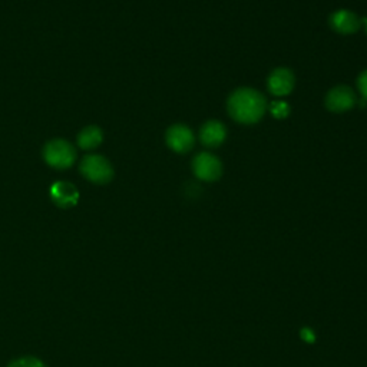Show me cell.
<instances>
[{
  "mask_svg": "<svg viewBox=\"0 0 367 367\" xmlns=\"http://www.w3.org/2000/svg\"><path fill=\"white\" fill-rule=\"evenodd\" d=\"M9 367H46V366L39 358L32 357V356H26V357H21V358L14 360L9 364Z\"/></svg>",
  "mask_w": 367,
  "mask_h": 367,
  "instance_id": "13",
  "label": "cell"
},
{
  "mask_svg": "<svg viewBox=\"0 0 367 367\" xmlns=\"http://www.w3.org/2000/svg\"><path fill=\"white\" fill-rule=\"evenodd\" d=\"M82 175L94 184H108L114 178V168L111 162L98 154L83 156L79 166Z\"/></svg>",
  "mask_w": 367,
  "mask_h": 367,
  "instance_id": "3",
  "label": "cell"
},
{
  "mask_svg": "<svg viewBox=\"0 0 367 367\" xmlns=\"http://www.w3.org/2000/svg\"><path fill=\"white\" fill-rule=\"evenodd\" d=\"M50 198L58 207L70 208L76 206L79 200V193L72 184L59 181V182H55L50 187Z\"/></svg>",
  "mask_w": 367,
  "mask_h": 367,
  "instance_id": "8",
  "label": "cell"
},
{
  "mask_svg": "<svg viewBox=\"0 0 367 367\" xmlns=\"http://www.w3.org/2000/svg\"><path fill=\"white\" fill-rule=\"evenodd\" d=\"M357 104V97L354 90L346 85L334 86L326 95V107L329 111L336 114H343L351 111Z\"/></svg>",
  "mask_w": 367,
  "mask_h": 367,
  "instance_id": "4",
  "label": "cell"
},
{
  "mask_svg": "<svg viewBox=\"0 0 367 367\" xmlns=\"http://www.w3.org/2000/svg\"><path fill=\"white\" fill-rule=\"evenodd\" d=\"M227 108L234 121L244 125H252L262 119L267 111V101L258 90L240 87L230 95Z\"/></svg>",
  "mask_w": 367,
  "mask_h": 367,
  "instance_id": "1",
  "label": "cell"
},
{
  "mask_svg": "<svg viewBox=\"0 0 367 367\" xmlns=\"http://www.w3.org/2000/svg\"><path fill=\"white\" fill-rule=\"evenodd\" d=\"M227 138V129L224 124L220 121H207L201 131H200V139L207 148H218Z\"/></svg>",
  "mask_w": 367,
  "mask_h": 367,
  "instance_id": "10",
  "label": "cell"
},
{
  "mask_svg": "<svg viewBox=\"0 0 367 367\" xmlns=\"http://www.w3.org/2000/svg\"><path fill=\"white\" fill-rule=\"evenodd\" d=\"M102 141H104V132L100 127H95V125L83 128L78 135V145L86 151L98 148L102 144Z\"/></svg>",
  "mask_w": 367,
  "mask_h": 367,
  "instance_id": "11",
  "label": "cell"
},
{
  "mask_svg": "<svg viewBox=\"0 0 367 367\" xmlns=\"http://www.w3.org/2000/svg\"><path fill=\"white\" fill-rule=\"evenodd\" d=\"M270 112H271V115L274 117V118H277V119H284V118H287L289 117V114H290V107H289V104L287 102H284V101H274L271 105H270Z\"/></svg>",
  "mask_w": 367,
  "mask_h": 367,
  "instance_id": "12",
  "label": "cell"
},
{
  "mask_svg": "<svg viewBox=\"0 0 367 367\" xmlns=\"http://www.w3.org/2000/svg\"><path fill=\"white\" fill-rule=\"evenodd\" d=\"M357 87L361 94L363 101H367V70L361 72L357 79Z\"/></svg>",
  "mask_w": 367,
  "mask_h": 367,
  "instance_id": "14",
  "label": "cell"
},
{
  "mask_svg": "<svg viewBox=\"0 0 367 367\" xmlns=\"http://www.w3.org/2000/svg\"><path fill=\"white\" fill-rule=\"evenodd\" d=\"M364 28H366V32H367V19L364 21Z\"/></svg>",
  "mask_w": 367,
  "mask_h": 367,
  "instance_id": "16",
  "label": "cell"
},
{
  "mask_svg": "<svg viewBox=\"0 0 367 367\" xmlns=\"http://www.w3.org/2000/svg\"><path fill=\"white\" fill-rule=\"evenodd\" d=\"M76 149L65 139L49 141L43 148V159L55 169H68L76 161Z\"/></svg>",
  "mask_w": 367,
  "mask_h": 367,
  "instance_id": "2",
  "label": "cell"
},
{
  "mask_svg": "<svg viewBox=\"0 0 367 367\" xmlns=\"http://www.w3.org/2000/svg\"><path fill=\"white\" fill-rule=\"evenodd\" d=\"M267 85L274 97L283 98L294 89V75L287 68H277L270 73Z\"/></svg>",
  "mask_w": 367,
  "mask_h": 367,
  "instance_id": "7",
  "label": "cell"
},
{
  "mask_svg": "<svg viewBox=\"0 0 367 367\" xmlns=\"http://www.w3.org/2000/svg\"><path fill=\"white\" fill-rule=\"evenodd\" d=\"M330 26L337 33L351 35V33H356L360 29L361 21L358 19V16L356 14L341 9V11L334 12L330 16Z\"/></svg>",
  "mask_w": 367,
  "mask_h": 367,
  "instance_id": "9",
  "label": "cell"
},
{
  "mask_svg": "<svg viewBox=\"0 0 367 367\" xmlns=\"http://www.w3.org/2000/svg\"><path fill=\"white\" fill-rule=\"evenodd\" d=\"M166 145L176 154H186L190 149H193L196 137L193 131L181 124H175L171 128H168L166 135H165Z\"/></svg>",
  "mask_w": 367,
  "mask_h": 367,
  "instance_id": "6",
  "label": "cell"
},
{
  "mask_svg": "<svg viewBox=\"0 0 367 367\" xmlns=\"http://www.w3.org/2000/svg\"><path fill=\"white\" fill-rule=\"evenodd\" d=\"M300 334H302V339H303L306 343H314V341H316V333H314L312 329H309V327L302 329Z\"/></svg>",
  "mask_w": 367,
  "mask_h": 367,
  "instance_id": "15",
  "label": "cell"
},
{
  "mask_svg": "<svg viewBox=\"0 0 367 367\" xmlns=\"http://www.w3.org/2000/svg\"><path fill=\"white\" fill-rule=\"evenodd\" d=\"M193 171L198 179L213 182L223 175V164L216 155L201 152L193 161Z\"/></svg>",
  "mask_w": 367,
  "mask_h": 367,
  "instance_id": "5",
  "label": "cell"
}]
</instances>
